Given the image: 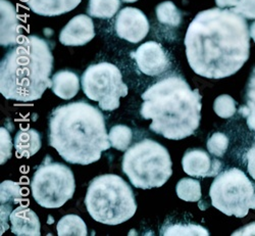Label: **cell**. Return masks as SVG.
<instances>
[{
	"label": "cell",
	"mask_w": 255,
	"mask_h": 236,
	"mask_svg": "<svg viewBox=\"0 0 255 236\" xmlns=\"http://www.w3.org/2000/svg\"><path fill=\"white\" fill-rule=\"evenodd\" d=\"M250 37L240 13L221 7L203 10L191 21L186 33L189 66L208 79L236 74L249 58Z\"/></svg>",
	"instance_id": "6da1fadb"
},
{
	"label": "cell",
	"mask_w": 255,
	"mask_h": 236,
	"mask_svg": "<svg viewBox=\"0 0 255 236\" xmlns=\"http://www.w3.org/2000/svg\"><path fill=\"white\" fill-rule=\"evenodd\" d=\"M48 141L66 162L83 166L99 161L112 146L102 113L85 101L56 107L49 117Z\"/></svg>",
	"instance_id": "7a4b0ae2"
},
{
	"label": "cell",
	"mask_w": 255,
	"mask_h": 236,
	"mask_svg": "<svg viewBox=\"0 0 255 236\" xmlns=\"http://www.w3.org/2000/svg\"><path fill=\"white\" fill-rule=\"evenodd\" d=\"M140 115L152 120L149 129L172 140L193 135L201 120V95L180 76H169L151 85L143 94Z\"/></svg>",
	"instance_id": "3957f363"
},
{
	"label": "cell",
	"mask_w": 255,
	"mask_h": 236,
	"mask_svg": "<svg viewBox=\"0 0 255 236\" xmlns=\"http://www.w3.org/2000/svg\"><path fill=\"white\" fill-rule=\"evenodd\" d=\"M53 55L38 36L23 37L0 63V92L6 98L29 102L40 99L49 87Z\"/></svg>",
	"instance_id": "277c9868"
},
{
	"label": "cell",
	"mask_w": 255,
	"mask_h": 236,
	"mask_svg": "<svg viewBox=\"0 0 255 236\" xmlns=\"http://www.w3.org/2000/svg\"><path fill=\"white\" fill-rule=\"evenodd\" d=\"M85 205L95 221L106 225L122 224L137 211L132 188L115 174L101 175L90 182Z\"/></svg>",
	"instance_id": "5b68a950"
},
{
	"label": "cell",
	"mask_w": 255,
	"mask_h": 236,
	"mask_svg": "<svg viewBox=\"0 0 255 236\" xmlns=\"http://www.w3.org/2000/svg\"><path fill=\"white\" fill-rule=\"evenodd\" d=\"M122 169L132 185L141 189L160 187L173 174L167 149L151 139H143L128 148Z\"/></svg>",
	"instance_id": "8992f818"
},
{
	"label": "cell",
	"mask_w": 255,
	"mask_h": 236,
	"mask_svg": "<svg viewBox=\"0 0 255 236\" xmlns=\"http://www.w3.org/2000/svg\"><path fill=\"white\" fill-rule=\"evenodd\" d=\"M76 188L72 170L66 165L51 162L46 157L33 175L32 196L45 209H58L74 196Z\"/></svg>",
	"instance_id": "52a82bcc"
},
{
	"label": "cell",
	"mask_w": 255,
	"mask_h": 236,
	"mask_svg": "<svg viewBox=\"0 0 255 236\" xmlns=\"http://www.w3.org/2000/svg\"><path fill=\"white\" fill-rule=\"evenodd\" d=\"M255 188L237 168L226 170L212 182L209 190L211 204L227 216L244 218L248 214Z\"/></svg>",
	"instance_id": "ba28073f"
},
{
	"label": "cell",
	"mask_w": 255,
	"mask_h": 236,
	"mask_svg": "<svg viewBox=\"0 0 255 236\" xmlns=\"http://www.w3.org/2000/svg\"><path fill=\"white\" fill-rule=\"evenodd\" d=\"M82 89L86 96L99 102L103 111L112 112L120 106V98L128 94L127 85L119 68L111 62L91 64L81 78Z\"/></svg>",
	"instance_id": "9c48e42d"
},
{
	"label": "cell",
	"mask_w": 255,
	"mask_h": 236,
	"mask_svg": "<svg viewBox=\"0 0 255 236\" xmlns=\"http://www.w3.org/2000/svg\"><path fill=\"white\" fill-rule=\"evenodd\" d=\"M115 29L120 38L131 43H139L149 32V23L140 9L125 7L117 15Z\"/></svg>",
	"instance_id": "30bf717a"
},
{
	"label": "cell",
	"mask_w": 255,
	"mask_h": 236,
	"mask_svg": "<svg viewBox=\"0 0 255 236\" xmlns=\"http://www.w3.org/2000/svg\"><path fill=\"white\" fill-rule=\"evenodd\" d=\"M133 56L139 71L147 76H158L171 67L165 50L155 41L143 43Z\"/></svg>",
	"instance_id": "8fae6325"
},
{
	"label": "cell",
	"mask_w": 255,
	"mask_h": 236,
	"mask_svg": "<svg viewBox=\"0 0 255 236\" xmlns=\"http://www.w3.org/2000/svg\"><path fill=\"white\" fill-rule=\"evenodd\" d=\"M186 174L192 177H216L222 170V163L212 159L202 149H188L182 159Z\"/></svg>",
	"instance_id": "7c38bea8"
},
{
	"label": "cell",
	"mask_w": 255,
	"mask_h": 236,
	"mask_svg": "<svg viewBox=\"0 0 255 236\" xmlns=\"http://www.w3.org/2000/svg\"><path fill=\"white\" fill-rule=\"evenodd\" d=\"M95 37L94 24L86 14L73 17L59 34V41L66 46H82Z\"/></svg>",
	"instance_id": "4fadbf2b"
},
{
	"label": "cell",
	"mask_w": 255,
	"mask_h": 236,
	"mask_svg": "<svg viewBox=\"0 0 255 236\" xmlns=\"http://www.w3.org/2000/svg\"><path fill=\"white\" fill-rule=\"evenodd\" d=\"M0 43L7 47L15 45L19 41L20 26L14 6L7 0H0Z\"/></svg>",
	"instance_id": "5bb4252c"
},
{
	"label": "cell",
	"mask_w": 255,
	"mask_h": 236,
	"mask_svg": "<svg viewBox=\"0 0 255 236\" xmlns=\"http://www.w3.org/2000/svg\"><path fill=\"white\" fill-rule=\"evenodd\" d=\"M11 232L17 236H39L40 221L37 215L27 206L14 209L9 215Z\"/></svg>",
	"instance_id": "9a60e30c"
},
{
	"label": "cell",
	"mask_w": 255,
	"mask_h": 236,
	"mask_svg": "<svg viewBox=\"0 0 255 236\" xmlns=\"http://www.w3.org/2000/svg\"><path fill=\"white\" fill-rule=\"evenodd\" d=\"M82 0H24L29 8L44 16H56L75 9Z\"/></svg>",
	"instance_id": "2e32d148"
},
{
	"label": "cell",
	"mask_w": 255,
	"mask_h": 236,
	"mask_svg": "<svg viewBox=\"0 0 255 236\" xmlns=\"http://www.w3.org/2000/svg\"><path fill=\"white\" fill-rule=\"evenodd\" d=\"M52 92L61 99H72L80 90V79L71 71H59L52 77Z\"/></svg>",
	"instance_id": "e0dca14e"
},
{
	"label": "cell",
	"mask_w": 255,
	"mask_h": 236,
	"mask_svg": "<svg viewBox=\"0 0 255 236\" xmlns=\"http://www.w3.org/2000/svg\"><path fill=\"white\" fill-rule=\"evenodd\" d=\"M14 148L18 158L33 157L41 148L40 133L34 129L19 130L14 137Z\"/></svg>",
	"instance_id": "ac0fdd59"
},
{
	"label": "cell",
	"mask_w": 255,
	"mask_h": 236,
	"mask_svg": "<svg viewBox=\"0 0 255 236\" xmlns=\"http://www.w3.org/2000/svg\"><path fill=\"white\" fill-rule=\"evenodd\" d=\"M56 230L59 236L88 235L86 224L77 215H67V216L62 217L57 223Z\"/></svg>",
	"instance_id": "d6986e66"
},
{
	"label": "cell",
	"mask_w": 255,
	"mask_h": 236,
	"mask_svg": "<svg viewBox=\"0 0 255 236\" xmlns=\"http://www.w3.org/2000/svg\"><path fill=\"white\" fill-rule=\"evenodd\" d=\"M120 0H89L87 12L97 18H111L120 9Z\"/></svg>",
	"instance_id": "ffe728a7"
},
{
	"label": "cell",
	"mask_w": 255,
	"mask_h": 236,
	"mask_svg": "<svg viewBox=\"0 0 255 236\" xmlns=\"http://www.w3.org/2000/svg\"><path fill=\"white\" fill-rule=\"evenodd\" d=\"M240 115L246 118L250 130L255 132V69L253 70L246 90V104L239 109Z\"/></svg>",
	"instance_id": "44dd1931"
},
{
	"label": "cell",
	"mask_w": 255,
	"mask_h": 236,
	"mask_svg": "<svg viewBox=\"0 0 255 236\" xmlns=\"http://www.w3.org/2000/svg\"><path fill=\"white\" fill-rule=\"evenodd\" d=\"M155 11L159 23L174 28L180 26L182 13L172 1L161 2L156 6Z\"/></svg>",
	"instance_id": "7402d4cb"
},
{
	"label": "cell",
	"mask_w": 255,
	"mask_h": 236,
	"mask_svg": "<svg viewBox=\"0 0 255 236\" xmlns=\"http://www.w3.org/2000/svg\"><path fill=\"white\" fill-rule=\"evenodd\" d=\"M177 196L184 202L196 203L201 199V186L199 181L192 178L181 179L176 187Z\"/></svg>",
	"instance_id": "603a6c76"
},
{
	"label": "cell",
	"mask_w": 255,
	"mask_h": 236,
	"mask_svg": "<svg viewBox=\"0 0 255 236\" xmlns=\"http://www.w3.org/2000/svg\"><path fill=\"white\" fill-rule=\"evenodd\" d=\"M109 136L112 147L121 150V152H126L131 144L133 132L128 126L116 125L111 129Z\"/></svg>",
	"instance_id": "cb8c5ba5"
},
{
	"label": "cell",
	"mask_w": 255,
	"mask_h": 236,
	"mask_svg": "<svg viewBox=\"0 0 255 236\" xmlns=\"http://www.w3.org/2000/svg\"><path fill=\"white\" fill-rule=\"evenodd\" d=\"M20 200H22L20 199V188L17 183L8 180L1 183V206H4V208H1V211H9L11 209V204H17ZM7 215L8 214L5 213L4 217L1 218V221L4 219L5 226H7L5 223Z\"/></svg>",
	"instance_id": "d4e9b609"
},
{
	"label": "cell",
	"mask_w": 255,
	"mask_h": 236,
	"mask_svg": "<svg viewBox=\"0 0 255 236\" xmlns=\"http://www.w3.org/2000/svg\"><path fill=\"white\" fill-rule=\"evenodd\" d=\"M161 235H168V236H175V235H209L208 230L203 228L200 225L195 224H175L164 227L160 231Z\"/></svg>",
	"instance_id": "484cf974"
},
{
	"label": "cell",
	"mask_w": 255,
	"mask_h": 236,
	"mask_svg": "<svg viewBox=\"0 0 255 236\" xmlns=\"http://www.w3.org/2000/svg\"><path fill=\"white\" fill-rule=\"evenodd\" d=\"M214 110L219 117L223 119H229L236 113V101L230 95H220L215 100Z\"/></svg>",
	"instance_id": "4316f807"
},
{
	"label": "cell",
	"mask_w": 255,
	"mask_h": 236,
	"mask_svg": "<svg viewBox=\"0 0 255 236\" xmlns=\"http://www.w3.org/2000/svg\"><path fill=\"white\" fill-rule=\"evenodd\" d=\"M229 146V139L224 133H214L207 140V149L208 152L215 157H223Z\"/></svg>",
	"instance_id": "83f0119b"
},
{
	"label": "cell",
	"mask_w": 255,
	"mask_h": 236,
	"mask_svg": "<svg viewBox=\"0 0 255 236\" xmlns=\"http://www.w3.org/2000/svg\"><path fill=\"white\" fill-rule=\"evenodd\" d=\"M232 9L246 18L255 19V0H239Z\"/></svg>",
	"instance_id": "f1b7e54d"
},
{
	"label": "cell",
	"mask_w": 255,
	"mask_h": 236,
	"mask_svg": "<svg viewBox=\"0 0 255 236\" xmlns=\"http://www.w3.org/2000/svg\"><path fill=\"white\" fill-rule=\"evenodd\" d=\"M11 141L9 137V133L4 128H1V164L5 163L6 160L10 157L11 149Z\"/></svg>",
	"instance_id": "f546056e"
},
{
	"label": "cell",
	"mask_w": 255,
	"mask_h": 236,
	"mask_svg": "<svg viewBox=\"0 0 255 236\" xmlns=\"http://www.w3.org/2000/svg\"><path fill=\"white\" fill-rule=\"evenodd\" d=\"M246 157H247V170L249 172L250 176L255 180V144H253L250 147Z\"/></svg>",
	"instance_id": "4dcf8cb0"
},
{
	"label": "cell",
	"mask_w": 255,
	"mask_h": 236,
	"mask_svg": "<svg viewBox=\"0 0 255 236\" xmlns=\"http://www.w3.org/2000/svg\"><path fill=\"white\" fill-rule=\"evenodd\" d=\"M232 235L237 236V235H255V222L246 225L244 228L239 229L234 232Z\"/></svg>",
	"instance_id": "1f68e13d"
},
{
	"label": "cell",
	"mask_w": 255,
	"mask_h": 236,
	"mask_svg": "<svg viewBox=\"0 0 255 236\" xmlns=\"http://www.w3.org/2000/svg\"><path fill=\"white\" fill-rule=\"evenodd\" d=\"M239 0H216V3L219 7L225 8V7H234L236 6Z\"/></svg>",
	"instance_id": "d6a6232c"
},
{
	"label": "cell",
	"mask_w": 255,
	"mask_h": 236,
	"mask_svg": "<svg viewBox=\"0 0 255 236\" xmlns=\"http://www.w3.org/2000/svg\"><path fill=\"white\" fill-rule=\"evenodd\" d=\"M250 36L255 42V21L250 26Z\"/></svg>",
	"instance_id": "836d02e7"
},
{
	"label": "cell",
	"mask_w": 255,
	"mask_h": 236,
	"mask_svg": "<svg viewBox=\"0 0 255 236\" xmlns=\"http://www.w3.org/2000/svg\"><path fill=\"white\" fill-rule=\"evenodd\" d=\"M250 209H255V192H254V196H253V199H252V202H251V206H250Z\"/></svg>",
	"instance_id": "e575fe53"
},
{
	"label": "cell",
	"mask_w": 255,
	"mask_h": 236,
	"mask_svg": "<svg viewBox=\"0 0 255 236\" xmlns=\"http://www.w3.org/2000/svg\"><path fill=\"white\" fill-rule=\"evenodd\" d=\"M122 1L126 2V3H133V2L138 1V0H122Z\"/></svg>",
	"instance_id": "d590c367"
}]
</instances>
